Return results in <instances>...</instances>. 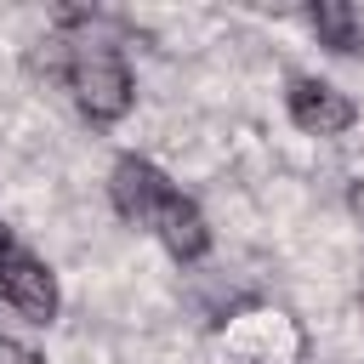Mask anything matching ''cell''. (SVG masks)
Instances as JSON below:
<instances>
[{
    "label": "cell",
    "instance_id": "277c9868",
    "mask_svg": "<svg viewBox=\"0 0 364 364\" xmlns=\"http://www.w3.org/2000/svg\"><path fill=\"white\" fill-rule=\"evenodd\" d=\"M171 188H176V182H171L154 159H142V154H125V159H114V171H108V199H114V210H119L131 228H148L154 205H159Z\"/></svg>",
    "mask_w": 364,
    "mask_h": 364
},
{
    "label": "cell",
    "instance_id": "52a82bcc",
    "mask_svg": "<svg viewBox=\"0 0 364 364\" xmlns=\"http://www.w3.org/2000/svg\"><path fill=\"white\" fill-rule=\"evenodd\" d=\"M0 364H46L34 347H23V341H11V336H0Z\"/></svg>",
    "mask_w": 364,
    "mask_h": 364
},
{
    "label": "cell",
    "instance_id": "5b68a950",
    "mask_svg": "<svg viewBox=\"0 0 364 364\" xmlns=\"http://www.w3.org/2000/svg\"><path fill=\"white\" fill-rule=\"evenodd\" d=\"M148 228L159 233V245H165L176 262H199V256L210 250V228H205V210H199V205H193L182 188H171V193L154 205Z\"/></svg>",
    "mask_w": 364,
    "mask_h": 364
},
{
    "label": "cell",
    "instance_id": "7a4b0ae2",
    "mask_svg": "<svg viewBox=\"0 0 364 364\" xmlns=\"http://www.w3.org/2000/svg\"><path fill=\"white\" fill-rule=\"evenodd\" d=\"M0 301H6L11 313H23L28 324H51L57 307H63L51 267H46L40 256H28V250H6V256H0Z\"/></svg>",
    "mask_w": 364,
    "mask_h": 364
},
{
    "label": "cell",
    "instance_id": "3957f363",
    "mask_svg": "<svg viewBox=\"0 0 364 364\" xmlns=\"http://www.w3.org/2000/svg\"><path fill=\"white\" fill-rule=\"evenodd\" d=\"M284 108H290V119H296L307 136H341V131L358 119V102H353L347 91H336L330 80H313V74H296V80H290Z\"/></svg>",
    "mask_w": 364,
    "mask_h": 364
},
{
    "label": "cell",
    "instance_id": "6da1fadb",
    "mask_svg": "<svg viewBox=\"0 0 364 364\" xmlns=\"http://www.w3.org/2000/svg\"><path fill=\"white\" fill-rule=\"evenodd\" d=\"M63 85L74 91V108L91 119V125H114L131 114L136 102V85H131V68L114 46L102 40H68V63H63Z\"/></svg>",
    "mask_w": 364,
    "mask_h": 364
},
{
    "label": "cell",
    "instance_id": "8992f818",
    "mask_svg": "<svg viewBox=\"0 0 364 364\" xmlns=\"http://www.w3.org/2000/svg\"><path fill=\"white\" fill-rule=\"evenodd\" d=\"M307 28L318 34V46H330L336 57H364V11L347 0H318L307 6Z\"/></svg>",
    "mask_w": 364,
    "mask_h": 364
},
{
    "label": "cell",
    "instance_id": "ba28073f",
    "mask_svg": "<svg viewBox=\"0 0 364 364\" xmlns=\"http://www.w3.org/2000/svg\"><path fill=\"white\" fill-rule=\"evenodd\" d=\"M6 250H11V239H6V228H0V256H6Z\"/></svg>",
    "mask_w": 364,
    "mask_h": 364
}]
</instances>
